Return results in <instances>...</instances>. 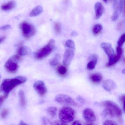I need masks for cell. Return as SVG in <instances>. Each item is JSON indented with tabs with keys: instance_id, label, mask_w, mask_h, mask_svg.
Returning <instances> with one entry per match:
<instances>
[{
	"instance_id": "obj_1",
	"label": "cell",
	"mask_w": 125,
	"mask_h": 125,
	"mask_svg": "<svg viewBox=\"0 0 125 125\" xmlns=\"http://www.w3.org/2000/svg\"><path fill=\"white\" fill-rule=\"evenodd\" d=\"M27 79L24 76H18L12 79H7L3 81L0 87V92H4L7 98L9 93L15 87L26 82Z\"/></svg>"
},
{
	"instance_id": "obj_2",
	"label": "cell",
	"mask_w": 125,
	"mask_h": 125,
	"mask_svg": "<svg viewBox=\"0 0 125 125\" xmlns=\"http://www.w3.org/2000/svg\"><path fill=\"white\" fill-rule=\"evenodd\" d=\"M101 105L104 108L103 114L105 116L119 118L122 115V111L120 107L116 104L111 101H103Z\"/></svg>"
},
{
	"instance_id": "obj_3",
	"label": "cell",
	"mask_w": 125,
	"mask_h": 125,
	"mask_svg": "<svg viewBox=\"0 0 125 125\" xmlns=\"http://www.w3.org/2000/svg\"><path fill=\"white\" fill-rule=\"evenodd\" d=\"M101 46L109 58V62L106 65L107 67H111L118 62L119 59L115 55L114 50L110 43L103 42L101 44Z\"/></svg>"
},
{
	"instance_id": "obj_4",
	"label": "cell",
	"mask_w": 125,
	"mask_h": 125,
	"mask_svg": "<svg viewBox=\"0 0 125 125\" xmlns=\"http://www.w3.org/2000/svg\"><path fill=\"white\" fill-rule=\"evenodd\" d=\"M75 117V110L71 107L65 106L59 109V117L62 122L66 123L71 122Z\"/></svg>"
},
{
	"instance_id": "obj_5",
	"label": "cell",
	"mask_w": 125,
	"mask_h": 125,
	"mask_svg": "<svg viewBox=\"0 0 125 125\" xmlns=\"http://www.w3.org/2000/svg\"><path fill=\"white\" fill-rule=\"evenodd\" d=\"M55 46V41L51 40L42 48L36 52L35 58L37 59H42L48 56L53 50Z\"/></svg>"
},
{
	"instance_id": "obj_6",
	"label": "cell",
	"mask_w": 125,
	"mask_h": 125,
	"mask_svg": "<svg viewBox=\"0 0 125 125\" xmlns=\"http://www.w3.org/2000/svg\"><path fill=\"white\" fill-rule=\"evenodd\" d=\"M20 28L23 36L26 39H29L34 36L36 33L35 27L26 21L22 22L20 24Z\"/></svg>"
},
{
	"instance_id": "obj_7",
	"label": "cell",
	"mask_w": 125,
	"mask_h": 125,
	"mask_svg": "<svg viewBox=\"0 0 125 125\" xmlns=\"http://www.w3.org/2000/svg\"><path fill=\"white\" fill-rule=\"evenodd\" d=\"M20 59V56L14 55L10 57L4 65V68L6 70L10 73H16L19 67L18 62Z\"/></svg>"
},
{
	"instance_id": "obj_8",
	"label": "cell",
	"mask_w": 125,
	"mask_h": 125,
	"mask_svg": "<svg viewBox=\"0 0 125 125\" xmlns=\"http://www.w3.org/2000/svg\"><path fill=\"white\" fill-rule=\"evenodd\" d=\"M55 100L58 103L65 105L76 106L78 105L71 97L67 95L63 94L57 95L55 98Z\"/></svg>"
},
{
	"instance_id": "obj_9",
	"label": "cell",
	"mask_w": 125,
	"mask_h": 125,
	"mask_svg": "<svg viewBox=\"0 0 125 125\" xmlns=\"http://www.w3.org/2000/svg\"><path fill=\"white\" fill-rule=\"evenodd\" d=\"M124 0H114V12L112 17V20L115 21L118 19L122 11Z\"/></svg>"
},
{
	"instance_id": "obj_10",
	"label": "cell",
	"mask_w": 125,
	"mask_h": 125,
	"mask_svg": "<svg viewBox=\"0 0 125 125\" xmlns=\"http://www.w3.org/2000/svg\"><path fill=\"white\" fill-rule=\"evenodd\" d=\"M34 87L40 97H43L47 93V87L42 81H38L35 82L34 85Z\"/></svg>"
},
{
	"instance_id": "obj_11",
	"label": "cell",
	"mask_w": 125,
	"mask_h": 125,
	"mask_svg": "<svg viewBox=\"0 0 125 125\" xmlns=\"http://www.w3.org/2000/svg\"><path fill=\"white\" fill-rule=\"evenodd\" d=\"M83 117L86 121L92 123L96 120V117L94 111L90 108H87L83 112Z\"/></svg>"
},
{
	"instance_id": "obj_12",
	"label": "cell",
	"mask_w": 125,
	"mask_h": 125,
	"mask_svg": "<svg viewBox=\"0 0 125 125\" xmlns=\"http://www.w3.org/2000/svg\"><path fill=\"white\" fill-rule=\"evenodd\" d=\"M75 54L74 50L68 49L65 52L63 57V64L68 66L70 64Z\"/></svg>"
},
{
	"instance_id": "obj_13",
	"label": "cell",
	"mask_w": 125,
	"mask_h": 125,
	"mask_svg": "<svg viewBox=\"0 0 125 125\" xmlns=\"http://www.w3.org/2000/svg\"><path fill=\"white\" fill-rule=\"evenodd\" d=\"M102 85L104 89L108 92H111L117 87L116 83L111 79H106L103 81Z\"/></svg>"
},
{
	"instance_id": "obj_14",
	"label": "cell",
	"mask_w": 125,
	"mask_h": 125,
	"mask_svg": "<svg viewBox=\"0 0 125 125\" xmlns=\"http://www.w3.org/2000/svg\"><path fill=\"white\" fill-rule=\"evenodd\" d=\"M95 18L98 20L102 16L104 11V7L100 2H97L95 5Z\"/></svg>"
},
{
	"instance_id": "obj_15",
	"label": "cell",
	"mask_w": 125,
	"mask_h": 125,
	"mask_svg": "<svg viewBox=\"0 0 125 125\" xmlns=\"http://www.w3.org/2000/svg\"><path fill=\"white\" fill-rule=\"evenodd\" d=\"M91 81L95 84L100 83L102 80L103 76L102 74L99 73H93L90 76Z\"/></svg>"
},
{
	"instance_id": "obj_16",
	"label": "cell",
	"mask_w": 125,
	"mask_h": 125,
	"mask_svg": "<svg viewBox=\"0 0 125 125\" xmlns=\"http://www.w3.org/2000/svg\"><path fill=\"white\" fill-rule=\"evenodd\" d=\"M16 3L14 1H11L8 3L2 4L1 9L3 11H7L13 9L15 7Z\"/></svg>"
},
{
	"instance_id": "obj_17",
	"label": "cell",
	"mask_w": 125,
	"mask_h": 125,
	"mask_svg": "<svg viewBox=\"0 0 125 125\" xmlns=\"http://www.w3.org/2000/svg\"><path fill=\"white\" fill-rule=\"evenodd\" d=\"M43 11V7L41 6H38L34 7L29 13V16L34 17L40 14Z\"/></svg>"
},
{
	"instance_id": "obj_18",
	"label": "cell",
	"mask_w": 125,
	"mask_h": 125,
	"mask_svg": "<svg viewBox=\"0 0 125 125\" xmlns=\"http://www.w3.org/2000/svg\"><path fill=\"white\" fill-rule=\"evenodd\" d=\"M18 96H19V101L21 105L23 107H25L26 105L25 97V94L23 90H20L18 93Z\"/></svg>"
},
{
	"instance_id": "obj_19",
	"label": "cell",
	"mask_w": 125,
	"mask_h": 125,
	"mask_svg": "<svg viewBox=\"0 0 125 125\" xmlns=\"http://www.w3.org/2000/svg\"><path fill=\"white\" fill-rule=\"evenodd\" d=\"M29 51V49L26 47L25 46H21L18 48V53L19 56H23L28 54Z\"/></svg>"
},
{
	"instance_id": "obj_20",
	"label": "cell",
	"mask_w": 125,
	"mask_h": 125,
	"mask_svg": "<svg viewBox=\"0 0 125 125\" xmlns=\"http://www.w3.org/2000/svg\"><path fill=\"white\" fill-rule=\"evenodd\" d=\"M57 111V108L54 106L49 107L47 109L48 114L52 117H55L56 116Z\"/></svg>"
},
{
	"instance_id": "obj_21",
	"label": "cell",
	"mask_w": 125,
	"mask_h": 125,
	"mask_svg": "<svg viewBox=\"0 0 125 125\" xmlns=\"http://www.w3.org/2000/svg\"><path fill=\"white\" fill-rule=\"evenodd\" d=\"M103 27L100 24H97L95 25L92 28V32L95 35L98 34L100 33Z\"/></svg>"
},
{
	"instance_id": "obj_22",
	"label": "cell",
	"mask_w": 125,
	"mask_h": 125,
	"mask_svg": "<svg viewBox=\"0 0 125 125\" xmlns=\"http://www.w3.org/2000/svg\"><path fill=\"white\" fill-rule=\"evenodd\" d=\"M60 58V56L59 54H57L56 55L54 58H53L50 61V64L52 66H56L58 63Z\"/></svg>"
},
{
	"instance_id": "obj_23",
	"label": "cell",
	"mask_w": 125,
	"mask_h": 125,
	"mask_svg": "<svg viewBox=\"0 0 125 125\" xmlns=\"http://www.w3.org/2000/svg\"><path fill=\"white\" fill-rule=\"evenodd\" d=\"M57 72L61 75H64L66 74L67 72V69L65 66L60 65L57 68Z\"/></svg>"
},
{
	"instance_id": "obj_24",
	"label": "cell",
	"mask_w": 125,
	"mask_h": 125,
	"mask_svg": "<svg viewBox=\"0 0 125 125\" xmlns=\"http://www.w3.org/2000/svg\"><path fill=\"white\" fill-rule=\"evenodd\" d=\"M65 46L66 47L68 48L69 49L75 50V42L73 40H69L65 42Z\"/></svg>"
},
{
	"instance_id": "obj_25",
	"label": "cell",
	"mask_w": 125,
	"mask_h": 125,
	"mask_svg": "<svg viewBox=\"0 0 125 125\" xmlns=\"http://www.w3.org/2000/svg\"><path fill=\"white\" fill-rule=\"evenodd\" d=\"M97 61H90L87 65V68L90 70H92L95 68Z\"/></svg>"
},
{
	"instance_id": "obj_26",
	"label": "cell",
	"mask_w": 125,
	"mask_h": 125,
	"mask_svg": "<svg viewBox=\"0 0 125 125\" xmlns=\"http://www.w3.org/2000/svg\"><path fill=\"white\" fill-rule=\"evenodd\" d=\"M125 40V34H123L120 37L117 42L118 46L121 47L124 44Z\"/></svg>"
},
{
	"instance_id": "obj_27",
	"label": "cell",
	"mask_w": 125,
	"mask_h": 125,
	"mask_svg": "<svg viewBox=\"0 0 125 125\" xmlns=\"http://www.w3.org/2000/svg\"><path fill=\"white\" fill-rule=\"evenodd\" d=\"M54 30L57 33H59L61 31V26L58 22H56L54 23Z\"/></svg>"
},
{
	"instance_id": "obj_28",
	"label": "cell",
	"mask_w": 125,
	"mask_h": 125,
	"mask_svg": "<svg viewBox=\"0 0 125 125\" xmlns=\"http://www.w3.org/2000/svg\"><path fill=\"white\" fill-rule=\"evenodd\" d=\"M9 114V110L7 109H3L1 114V117L2 119H5L7 117Z\"/></svg>"
},
{
	"instance_id": "obj_29",
	"label": "cell",
	"mask_w": 125,
	"mask_h": 125,
	"mask_svg": "<svg viewBox=\"0 0 125 125\" xmlns=\"http://www.w3.org/2000/svg\"><path fill=\"white\" fill-rule=\"evenodd\" d=\"M116 55L120 58L123 53V50L121 47L117 46L116 48Z\"/></svg>"
},
{
	"instance_id": "obj_30",
	"label": "cell",
	"mask_w": 125,
	"mask_h": 125,
	"mask_svg": "<svg viewBox=\"0 0 125 125\" xmlns=\"http://www.w3.org/2000/svg\"><path fill=\"white\" fill-rule=\"evenodd\" d=\"M103 125H119L116 122L113 120H106L104 123Z\"/></svg>"
},
{
	"instance_id": "obj_31",
	"label": "cell",
	"mask_w": 125,
	"mask_h": 125,
	"mask_svg": "<svg viewBox=\"0 0 125 125\" xmlns=\"http://www.w3.org/2000/svg\"><path fill=\"white\" fill-rule=\"evenodd\" d=\"M125 94L122 95L121 97L120 98V102L122 103L123 105V111L125 112Z\"/></svg>"
},
{
	"instance_id": "obj_32",
	"label": "cell",
	"mask_w": 125,
	"mask_h": 125,
	"mask_svg": "<svg viewBox=\"0 0 125 125\" xmlns=\"http://www.w3.org/2000/svg\"><path fill=\"white\" fill-rule=\"evenodd\" d=\"M98 59V56L95 54H92L89 57V60L90 61H97Z\"/></svg>"
},
{
	"instance_id": "obj_33",
	"label": "cell",
	"mask_w": 125,
	"mask_h": 125,
	"mask_svg": "<svg viewBox=\"0 0 125 125\" xmlns=\"http://www.w3.org/2000/svg\"><path fill=\"white\" fill-rule=\"evenodd\" d=\"M51 125H67L65 123L62 122L61 120H56L51 123Z\"/></svg>"
},
{
	"instance_id": "obj_34",
	"label": "cell",
	"mask_w": 125,
	"mask_h": 125,
	"mask_svg": "<svg viewBox=\"0 0 125 125\" xmlns=\"http://www.w3.org/2000/svg\"><path fill=\"white\" fill-rule=\"evenodd\" d=\"M11 28V26L9 25H5L0 27V30L1 31H6Z\"/></svg>"
},
{
	"instance_id": "obj_35",
	"label": "cell",
	"mask_w": 125,
	"mask_h": 125,
	"mask_svg": "<svg viewBox=\"0 0 125 125\" xmlns=\"http://www.w3.org/2000/svg\"><path fill=\"white\" fill-rule=\"evenodd\" d=\"M77 100L81 104H84L85 103V100L81 96H78L77 98Z\"/></svg>"
},
{
	"instance_id": "obj_36",
	"label": "cell",
	"mask_w": 125,
	"mask_h": 125,
	"mask_svg": "<svg viewBox=\"0 0 125 125\" xmlns=\"http://www.w3.org/2000/svg\"><path fill=\"white\" fill-rule=\"evenodd\" d=\"M6 98H7L6 97H5L4 95V96H0V107L3 104L4 101Z\"/></svg>"
},
{
	"instance_id": "obj_37",
	"label": "cell",
	"mask_w": 125,
	"mask_h": 125,
	"mask_svg": "<svg viewBox=\"0 0 125 125\" xmlns=\"http://www.w3.org/2000/svg\"><path fill=\"white\" fill-rule=\"evenodd\" d=\"M71 125H83L79 121H76L73 122Z\"/></svg>"
},
{
	"instance_id": "obj_38",
	"label": "cell",
	"mask_w": 125,
	"mask_h": 125,
	"mask_svg": "<svg viewBox=\"0 0 125 125\" xmlns=\"http://www.w3.org/2000/svg\"><path fill=\"white\" fill-rule=\"evenodd\" d=\"M6 39V37L5 36H2L0 37V44L3 42Z\"/></svg>"
},
{
	"instance_id": "obj_39",
	"label": "cell",
	"mask_w": 125,
	"mask_h": 125,
	"mask_svg": "<svg viewBox=\"0 0 125 125\" xmlns=\"http://www.w3.org/2000/svg\"><path fill=\"white\" fill-rule=\"evenodd\" d=\"M78 35V33L76 31H73L71 33V36H76Z\"/></svg>"
},
{
	"instance_id": "obj_40",
	"label": "cell",
	"mask_w": 125,
	"mask_h": 125,
	"mask_svg": "<svg viewBox=\"0 0 125 125\" xmlns=\"http://www.w3.org/2000/svg\"><path fill=\"white\" fill-rule=\"evenodd\" d=\"M28 125V124H26V123H24L23 121H21L19 123V125Z\"/></svg>"
},
{
	"instance_id": "obj_41",
	"label": "cell",
	"mask_w": 125,
	"mask_h": 125,
	"mask_svg": "<svg viewBox=\"0 0 125 125\" xmlns=\"http://www.w3.org/2000/svg\"><path fill=\"white\" fill-rule=\"evenodd\" d=\"M104 2H105V3H107V2H108V1H109L110 0H103Z\"/></svg>"
},
{
	"instance_id": "obj_42",
	"label": "cell",
	"mask_w": 125,
	"mask_h": 125,
	"mask_svg": "<svg viewBox=\"0 0 125 125\" xmlns=\"http://www.w3.org/2000/svg\"><path fill=\"white\" fill-rule=\"evenodd\" d=\"M123 73H125V69H124V70L123 71Z\"/></svg>"
},
{
	"instance_id": "obj_43",
	"label": "cell",
	"mask_w": 125,
	"mask_h": 125,
	"mask_svg": "<svg viewBox=\"0 0 125 125\" xmlns=\"http://www.w3.org/2000/svg\"></svg>"
},
{
	"instance_id": "obj_44",
	"label": "cell",
	"mask_w": 125,
	"mask_h": 125,
	"mask_svg": "<svg viewBox=\"0 0 125 125\" xmlns=\"http://www.w3.org/2000/svg\"></svg>"
}]
</instances>
